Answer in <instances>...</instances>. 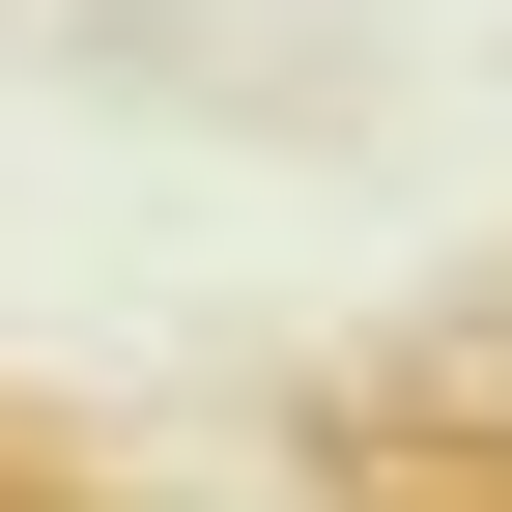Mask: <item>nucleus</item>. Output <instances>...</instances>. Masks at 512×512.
Listing matches in <instances>:
<instances>
[{
    "mask_svg": "<svg viewBox=\"0 0 512 512\" xmlns=\"http://www.w3.org/2000/svg\"><path fill=\"white\" fill-rule=\"evenodd\" d=\"M0 512H57V484H29V456H0Z\"/></svg>",
    "mask_w": 512,
    "mask_h": 512,
    "instance_id": "1",
    "label": "nucleus"
}]
</instances>
